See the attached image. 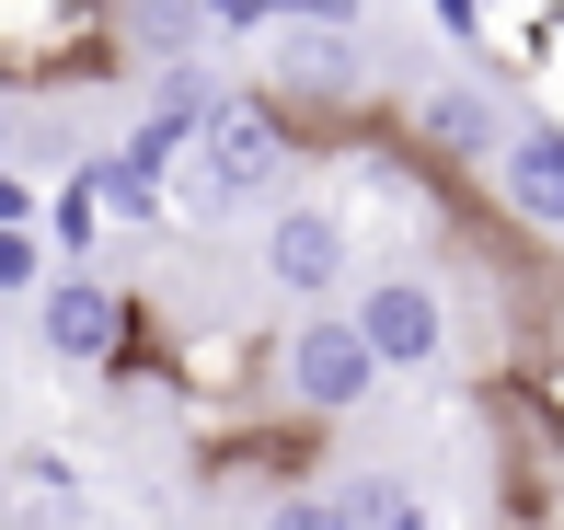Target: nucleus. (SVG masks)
Wrapping results in <instances>:
<instances>
[{
  "label": "nucleus",
  "mask_w": 564,
  "mask_h": 530,
  "mask_svg": "<svg viewBox=\"0 0 564 530\" xmlns=\"http://www.w3.org/2000/svg\"><path fill=\"white\" fill-rule=\"evenodd\" d=\"M323 208L346 219L357 277H392V266L426 277V255H449V242H460V196H449V173L426 162L415 139H380V128H357V139L323 150Z\"/></svg>",
  "instance_id": "nucleus-1"
},
{
  "label": "nucleus",
  "mask_w": 564,
  "mask_h": 530,
  "mask_svg": "<svg viewBox=\"0 0 564 530\" xmlns=\"http://www.w3.org/2000/svg\"><path fill=\"white\" fill-rule=\"evenodd\" d=\"M300 162H312V150H300V128L242 82V93L208 116V139L173 162V219H185V231H219V219H242V208H276Z\"/></svg>",
  "instance_id": "nucleus-2"
},
{
  "label": "nucleus",
  "mask_w": 564,
  "mask_h": 530,
  "mask_svg": "<svg viewBox=\"0 0 564 530\" xmlns=\"http://www.w3.org/2000/svg\"><path fill=\"white\" fill-rule=\"evenodd\" d=\"M276 392H289L300 426H335V415H357V403L380 392V358L357 346L346 312H300L289 335H276Z\"/></svg>",
  "instance_id": "nucleus-3"
},
{
  "label": "nucleus",
  "mask_w": 564,
  "mask_h": 530,
  "mask_svg": "<svg viewBox=\"0 0 564 530\" xmlns=\"http://www.w3.org/2000/svg\"><path fill=\"white\" fill-rule=\"evenodd\" d=\"M265 289H289L300 312H346V277H357V242H346V219L323 208V196H276L265 208Z\"/></svg>",
  "instance_id": "nucleus-4"
},
{
  "label": "nucleus",
  "mask_w": 564,
  "mask_h": 530,
  "mask_svg": "<svg viewBox=\"0 0 564 530\" xmlns=\"http://www.w3.org/2000/svg\"><path fill=\"white\" fill-rule=\"evenodd\" d=\"M346 323H357V346H369L380 369H438L449 358V289L415 277V266L357 277V289H346Z\"/></svg>",
  "instance_id": "nucleus-5"
},
{
  "label": "nucleus",
  "mask_w": 564,
  "mask_h": 530,
  "mask_svg": "<svg viewBox=\"0 0 564 530\" xmlns=\"http://www.w3.org/2000/svg\"><path fill=\"white\" fill-rule=\"evenodd\" d=\"M35 335H46V358H58V369H105V381H116L127 335H139V300H127L116 277H93V266H58V277H46V300H35Z\"/></svg>",
  "instance_id": "nucleus-6"
},
{
  "label": "nucleus",
  "mask_w": 564,
  "mask_h": 530,
  "mask_svg": "<svg viewBox=\"0 0 564 530\" xmlns=\"http://www.w3.org/2000/svg\"><path fill=\"white\" fill-rule=\"evenodd\" d=\"M484 185H496V219L519 242H564V116H530V128L496 150Z\"/></svg>",
  "instance_id": "nucleus-7"
},
{
  "label": "nucleus",
  "mask_w": 564,
  "mask_h": 530,
  "mask_svg": "<svg viewBox=\"0 0 564 530\" xmlns=\"http://www.w3.org/2000/svg\"><path fill=\"white\" fill-rule=\"evenodd\" d=\"M276 381V335H242V323H196V335H173V403H253Z\"/></svg>",
  "instance_id": "nucleus-8"
},
{
  "label": "nucleus",
  "mask_w": 564,
  "mask_h": 530,
  "mask_svg": "<svg viewBox=\"0 0 564 530\" xmlns=\"http://www.w3.org/2000/svg\"><path fill=\"white\" fill-rule=\"evenodd\" d=\"M507 139H519V128H507V105H496L484 82H449V93H426V105H415V150H426L438 173H496Z\"/></svg>",
  "instance_id": "nucleus-9"
},
{
  "label": "nucleus",
  "mask_w": 564,
  "mask_h": 530,
  "mask_svg": "<svg viewBox=\"0 0 564 530\" xmlns=\"http://www.w3.org/2000/svg\"><path fill=\"white\" fill-rule=\"evenodd\" d=\"M116 46H127V69H185V58H208V0H116Z\"/></svg>",
  "instance_id": "nucleus-10"
},
{
  "label": "nucleus",
  "mask_w": 564,
  "mask_h": 530,
  "mask_svg": "<svg viewBox=\"0 0 564 530\" xmlns=\"http://www.w3.org/2000/svg\"><path fill=\"white\" fill-rule=\"evenodd\" d=\"M93 196H105V219H116V231H173V185H162V173H139V162H116V150H93Z\"/></svg>",
  "instance_id": "nucleus-11"
},
{
  "label": "nucleus",
  "mask_w": 564,
  "mask_h": 530,
  "mask_svg": "<svg viewBox=\"0 0 564 530\" xmlns=\"http://www.w3.org/2000/svg\"><path fill=\"white\" fill-rule=\"evenodd\" d=\"M93 242H105V196H93V173H58V185H46V255L82 266Z\"/></svg>",
  "instance_id": "nucleus-12"
},
{
  "label": "nucleus",
  "mask_w": 564,
  "mask_h": 530,
  "mask_svg": "<svg viewBox=\"0 0 564 530\" xmlns=\"http://www.w3.org/2000/svg\"><path fill=\"white\" fill-rule=\"evenodd\" d=\"M46 277H58L46 231H0V300H46Z\"/></svg>",
  "instance_id": "nucleus-13"
},
{
  "label": "nucleus",
  "mask_w": 564,
  "mask_h": 530,
  "mask_svg": "<svg viewBox=\"0 0 564 530\" xmlns=\"http://www.w3.org/2000/svg\"><path fill=\"white\" fill-rule=\"evenodd\" d=\"M208 35L219 46H265L276 35V0H208Z\"/></svg>",
  "instance_id": "nucleus-14"
},
{
  "label": "nucleus",
  "mask_w": 564,
  "mask_h": 530,
  "mask_svg": "<svg viewBox=\"0 0 564 530\" xmlns=\"http://www.w3.org/2000/svg\"><path fill=\"white\" fill-rule=\"evenodd\" d=\"M265 530H346V508H335V485H300L265 508Z\"/></svg>",
  "instance_id": "nucleus-15"
},
{
  "label": "nucleus",
  "mask_w": 564,
  "mask_h": 530,
  "mask_svg": "<svg viewBox=\"0 0 564 530\" xmlns=\"http://www.w3.org/2000/svg\"><path fill=\"white\" fill-rule=\"evenodd\" d=\"M0 231H46V185L23 162H0Z\"/></svg>",
  "instance_id": "nucleus-16"
},
{
  "label": "nucleus",
  "mask_w": 564,
  "mask_h": 530,
  "mask_svg": "<svg viewBox=\"0 0 564 530\" xmlns=\"http://www.w3.org/2000/svg\"><path fill=\"white\" fill-rule=\"evenodd\" d=\"M519 392H530V403H542V415L564 426V346H530V358H519Z\"/></svg>",
  "instance_id": "nucleus-17"
},
{
  "label": "nucleus",
  "mask_w": 564,
  "mask_h": 530,
  "mask_svg": "<svg viewBox=\"0 0 564 530\" xmlns=\"http://www.w3.org/2000/svg\"><path fill=\"white\" fill-rule=\"evenodd\" d=\"M369 0H276V23H312V35H357Z\"/></svg>",
  "instance_id": "nucleus-18"
},
{
  "label": "nucleus",
  "mask_w": 564,
  "mask_h": 530,
  "mask_svg": "<svg viewBox=\"0 0 564 530\" xmlns=\"http://www.w3.org/2000/svg\"><path fill=\"white\" fill-rule=\"evenodd\" d=\"M426 12H438V35H449V46H473V58H484V23H496L484 0H426Z\"/></svg>",
  "instance_id": "nucleus-19"
},
{
  "label": "nucleus",
  "mask_w": 564,
  "mask_h": 530,
  "mask_svg": "<svg viewBox=\"0 0 564 530\" xmlns=\"http://www.w3.org/2000/svg\"><path fill=\"white\" fill-rule=\"evenodd\" d=\"M12 139H23V105H12V93H0V162H12Z\"/></svg>",
  "instance_id": "nucleus-20"
},
{
  "label": "nucleus",
  "mask_w": 564,
  "mask_h": 530,
  "mask_svg": "<svg viewBox=\"0 0 564 530\" xmlns=\"http://www.w3.org/2000/svg\"><path fill=\"white\" fill-rule=\"evenodd\" d=\"M484 12H564V0H484Z\"/></svg>",
  "instance_id": "nucleus-21"
}]
</instances>
